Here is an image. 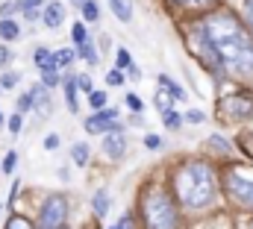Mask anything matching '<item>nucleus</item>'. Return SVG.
<instances>
[{"label": "nucleus", "mask_w": 253, "mask_h": 229, "mask_svg": "<svg viewBox=\"0 0 253 229\" xmlns=\"http://www.w3.org/2000/svg\"><path fill=\"white\" fill-rule=\"evenodd\" d=\"M197 33L212 41L224 68H230L239 76H253V38L251 30L227 9L209 12L200 24Z\"/></svg>", "instance_id": "nucleus-1"}, {"label": "nucleus", "mask_w": 253, "mask_h": 229, "mask_svg": "<svg viewBox=\"0 0 253 229\" xmlns=\"http://www.w3.org/2000/svg\"><path fill=\"white\" fill-rule=\"evenodd\" d=\"M174 194H177V203L186 206L191 212H200V209H209L218 197V176H215V168L203 159H191V162H183L174 176Z\"/></svg>", "instance_id": "nucleus-2"}, {"label": "nucleus", "mask_w": 253, "mask_h": 229, "mask_svg": "<svg viewBox=\"0 0 253 229\" xmlns=\"http://www.w3.org/2000/svg\"><path fill=\"white\" fill-rule=\"evenodd\" d=\"M141 224L144 229H180V206L162 185L141 191Z\"/></svg>", "instance_id": "nucleus-3"}, {"label": "nucleus", "mask_w": 253, "mask_h": 229, "mask_svg": "<svg viewBox=\"0 0 253 229\" xmlns=\"http://www.w3.org/2000/svg\"><path fill=\"white\" fill-rule=\"evenodd\" d=\"M218 182L224 185V194H227V200L236 209L253 212V171L251 168H239V165L227 168Z\"/></svg>", "instance_id": "nucleus-4"}, {"label": "nucleus", "mask_w": 253, "mask_h": 229, "mask_svg": "<svg viewBox=\"0 0 253 229\" xmlns=\"http://www.w3.org/2000/svg\"><path fill=\"white\" fill-rule=\"evenodd\" d=\"M65 218H68V200H65L62 194H53V197L44 200V206H42V212H39V229L62 227Z\"/></svg>", "instance_id": "nucleus-5"}, {"label": "nucleus", "mask_w": 253, "mask_h": 229, "mask_svg": "<svg viewBox=\"0 0 253 229\" xmlns=\"http://www.w3.org/2000/svg\"><path fill=\"white\" fill-rule=\"evenodd\" d=\"M221 112L227 120H251L253 117V94L251 91H236L221 100Z\"/></svg>", "instance_id": "nucleus-6"}, {"label": "nucleus", "mask_w": 253, "mask_h": 229, "mask_svg": "<svg viewBox=\"0 0 253 229\" xmlns=\"http://www.w3.org/2000/svg\"><path fill=\"white\" fill-rule=\"evenodd\" d=\"M118 123V109H97L91 117H85V132H109Z\"/></svg>", "instance_id": "nucleus-7"}, {"label": "nucleus", "mask_w": 253, "mask_h": 229, "mask_svg": "<svg viewBox=\"0 0 253 229\" xmlns=\"http://www.w3.org/2000/svg\"><path fill=\"white\" fill-rule=\"evenodd\" d=\"M103 153H106L109 159H121L126 153V138H124V132H121L118 123L106 132V138H103Z\"/></svg>", "instance_id": "nucleus-8"}, {"label": "nucleus", "mask_w": 253, "mask_h": 229, "mask_svg": "<svg viewBox=\"0 0 253 229\" xmlns=\"http://www.w3.org/2000/svg\"><path fill=\"white\" fill-rule=\"evenodd\" d=\"M30 94H33V106L39 109V114H42V117H47L50 109H53V103H50V97H47V88H44V85H33V91H30Z\"/></svg>", "instance_id": "nucleus-9"}, {"label": "nucleus", "mask_w": 253, "mask_h": 229, "mask_svg": "<svg viewBox=\"0 0 253 229\" xmlns=\"http://www.w3.org/2000/svg\"><path fill=\"white\" fill-rule=\"evenodd\" d=\"M42 21H44V27L56 30V27L65 21V6H62V3H47V6H44V15H42Z\"/></svg>", "instance_id": "nucleus-10"}, {"label": "nucleus", "mask_w": 253, "mask_h": 229, "mask_svg": "<svg viewBox=\"0 0 253 229\" xmlns=\"http://www.w3.org/2000/svg\"><path fill=\"white\" fill-rule=\"evenodd\" d=\"M65 100H68V112H80V103H77V76H65Z\"/></svg>", "instance_id": "nucleus-11"}, {"label": "nucleus", "mask_w": 253, "mask_h": 229, "mask_svg": "<svg viewBox=\"0 0 253 229\" xmlns=\"http://www.w3.org/2000/svg\"><path fill=\"white\" fill-rule=\"evenodd\" d=\"M109 9L115 12L118 21H124V24L132 21V0H109Z\"/></svg>", "instance_id": "nucleus-12"}, {"label": "nucleus", "mask_w": 253, "mask_h": 229, "mask_svg": "<svg viewBox=\"0 0 253 229\" xmlns=\"http://www.w3.org/2000/svg\"><path fill=\"white\" fill-rule=\"evenodd\" d=\"M91 209H94V215L97 218H103L106 212H109V191H94V197H91Z\"/></svg>", "instance_id": "nucleus-13"}, {"label": "nucleus", "mask_w": 253, "mask_h": 229, "mask_svg": "<svg viewBox=\"0 0 253 229\" xmlns=\"http://www.w3.org/2000/svg\"><path fill=\"white\" fill-rule=\"evenodd\" d=\"M159 85H162V88H165L174 100H186V91H183V88H180V85H177L168 74H159Z\"/></svg>", "instance_id": "nucleus-14"}, {"label": "nucleus", "mask_w": 253, "mask_h": 229, "mask_svg": "<svg viewBox=\"0 0 253 229\" xmlns=\"http://www.w3.org/2000/svg\"><path fill=\"white\" fill-rule=\"evenodd\" d=\"M77 50H80V56H83V62H88L91 68H94V65L100 62V56H97V47H94V44H91L88 38H85L83 44H77Z\"/></svg>", "instance_id": "nucleus-15"}, {"label": "nucleus", "mask_w": 253, "mask_h": 229, "mask_svg": "<svg viewBox=\"0 0 253 229\" xmlns=\"http://www.w3.org/2000/svg\"><path fill=\"white\" fill-rule=\"evenodd\" d=\"M36 65H39L42 71H56V59H53V53H50L47 47H39V50H36Z\"/></svg>", "instance_id": "nucleus-16"}, {"label": "nucleus", "mask_w": 253, "mask_h": 229, "mask_svg": "<svg viewBox=\"0 0 253 229\" xmlns=\"http://www.w3.org/2000/svg\"><path fill=\"white\" fill-rule=\"evenodd\" d=\"M71 159H74V165H80V168L88 165V144H83V141L74 144V147H71Z\"/></svg>", "instance_id": "nucleus-17"}, {"label": "nucleus", "mask_w": 253, "mask_h": 229, "mask_svg": "<svg viewBox=\"0 0 253 229\" xmlns=\"http://www.w3.org/2000/svg\"><path fill=\"white\" fill-rule=\"evenodd\" d=\"M171 94L162 88V91H156V97H153V103H156V109H159V114H165V112H171Z\"/></svg>", "instance_id": "nucleus-18"}, {"label": "nucleus", "mask_w": 253, "mask_h": 229, "mask_svg": "<svg viewBox=\"0 0 253 229\" xmlns=\"http://www.w3.org/2000/svg\"><path fill=\"white\" fill-rule=\"evenodd\" d=\"M18 33H21V30H18V24H15V21H9V18H3V21H0V36H3V38H9V41H12V38H18Z\"/></svg>", "instance_id": "nucleus-19"}, {"label": "nucleus", "mask_w": 253, "mask_h": 229, "mask_svg": "<svg viewBox=\"0 0 253 229\" xmlns=\"http://www.w3.org/2000/svg\"><path fill=\"white\" fill-rule=\"evenodd\" d=\"M3 229H36V227H33V221H27V218H21V215H12Z\"/></svg>", "instance_id": "nucleus-20"}, {"label": "nucleus", "mask_w": 253, "mask_h": 229, "mask_svg": "<svg viewBox=\"0 0 253 229\" xmlns=\"http://www.w3.org/2000/svg\"><path fill=\"white\" fill-rule=\"evenodd\" d=\"M83 18H85V21H91V24L100 18V9H97V3H94V0H85V3H83Z\"/></svg>", "instance_id": "nucleus-21"}, {"label": "nucleus", "mask_w": 253, "mask_h": 229, "mask_svg": "<svg viewBox=\"0 0 253 229\" xmlns=\"http://www.w3.org/2000/svg\"><path fill=\"white\" fill-rule=\"evenodd\" d=\"M53 59H56V68H68V65H71V62L77 59V53L65 47V50H56V53H53Z\"/></svg>", "instance_id": "nucleus-22"}, {"label": "nucleus", "mask_w": 253, "mask_h": 229, "mask_svg": "<svg viewBox=\"0 0 253 229\" xmlns=\"http://www.w3.org/2000/svg\"><path fill=\"white\" fill-rule=\"evenodd\" d=\"M88 103H91V109L97 112V109L106 106V94H103V91H88Z\"/></svg>", "instance_id": "nucleus-23"}, {"label": "nucleus", "mask_w": 253, "mask_h": 229, "mask_svg": "<svg viewBox=\"0 0 253 229\" xmlns=\"http://www.w3.org/2000/svg\"><path fill=\"white\" fill-rule=\"evenodd\" d=\"M42 85H44V88L59 85V74H56V71H42Z\"/></svg>", "instance_id": "nucleus-24"}, {"label": "nucleus", "mask_w": 253, "mask_h": 229, "mask_svg": "<svg viewBox=\"0 0 253 229\" xmlns=\"http://www.w3.org/2000/svg\"><path fill=\"white\" fill-rule=\"evenodd\" d=\"M106 85H115V88H118V85H124V74H121V68L106 74Z\"/></svg>", "instance_id": "nucleus-25"}, {"label": "nucleus", "mask_w": 253, "mask_h": 229, "mask_svg": "<svg viewBox=\"0 0 253 229\" xmlns=\"http://www.w3.org/2000/svg\"><path fill=\"white\" fill-rule=\"evenodd\" d=\"M126 106H129L135 114H141V109H144V103H141V97H138V94H126Z\"/></svg>", "instance_id": "nucleus-26"}, {"label": "nucleus", "mask_w": 253, "mask_h": 229, "mask_svg": "<svg viewBox=\"0 0 253 229\" xmlns=\"http://www.w3.org/2000/svg\"><path fill=\"white\" fill-rule=\"evenodd\" d=\"M15 165H18V153H15V150H9V153H6V159H3V171L12 173V171H15Z\"/></svg>", "instance_id": "nucleus-27"}, {"label": "nucleus", "mask_w": 253, "mask_h": 229, "mask_svg": "<svg viewBox=\"0 0 253 229\" xmlns=\"http://www.w3.org/2000/svg\"><path fill=\"white\" fill-rule=\"evenodd\" d=\"M71 36H74V44H83L88 36H85V27L83 24H74V30H71Z\"/></svg>", "instance_id": "nucleus-28"}, {"label": "nucleus", "mask_w": 253, "mask_h": 229, "mask_svg": "<svg viewBox=\"0 0 253 229\" xmlns=\"http://www.w3.org/2000/svg\"><path fill=\"white\" fill-rule=\"evenodd\" d=\"M18 79H21V74H3L0 76V88H15Z\"/></svg>", "instance_id": "nucleus-29"}, {"label": "nucleus", "mask_w": 253, "mask_h": 229, "mask_svg": "<svg viewBox=\"0 0 253 229\" xmlns=\"http://www.w3.org/2000/svg\"><path fill=\"white\" fill-rule=\"evenodd\" d=\"M115 56H118V62H115V65H118L121 71H124V68H129V65H132V59H129V53H126L124 47H118V53H115Z\"/></svg>", "instance_id": "nucleus-30"}, {"label": "nucleus", "mask_w": 253, "mask_h": 229, "mask_svg": "<svg viewBox=\"0 0 253 229\" xmlns=\"http://www.w3.org/2000/svg\"><path fill=\"white\" fill-rule=\"evenodd\" d=\"M77 88H80V91H91V76H88V74H80V76H77Z\"/></svg>", "instance_id": "nucleus-31"}, {"label": "nucleus", "mask_w": 253, "mask_h": 229, "mask_svg": "<svg viewBox=\"0 0 253 229\" xmlns=\"http://www.w3.org/2000/svg\"><path fill=\"white\" fill-rule=\"evenodd\" d=\"M42 3H44V0H18V6H21L24 12H36Z\"/></svg>", "instance_id": "nucleus-32"}, {"label": "nucleus", "mask_w": 253, "mask_h": 229, "mask_svg": "<svg viewBox=\"0 0 253 229\" xmlns=\"http://www.w3.org/2000/svg\"><path fill=\"white\" fill-rule=\"evenodd\" d=\"M30 106H33V94H21V100H18V112H30Z\"/></svg>", "instance_id": "nucleus-33"}, {"label": "nucleus", "mask_w": 253, "mask_h": 229, "mask_svg": "<svg viewBox=\"0 0 253 229\" xmlns=\"http://www.w3.org/2000/svg\"><path fill=\"white\" fill-rule=\"evenodd\" d=\"M162 120H165V126H171V129L180 126V114H174V112H165L162 114Z\"/></svg>", "instance_id": "nucleus-34"}, {"label": "nucleus", "mask_w": 253, "mask_h": 229, "mask_svg": "<svg viewBox=\"0 0 253 229\" xmlns=\"http://www.w3.org/2000/svg\"><path fill=\"white\" fill-rule=\"evenodd\" d=\"M144 147H147V150H159V147H162V138H159V135H147V138H144Z\"/></svg>", "instance_id": "nucleus-35"}, {"label": "nucleus", "mask_w": 253, "mask_h": 229, "mask_svg": "<svg viewBox=\"0 0 253 229\" xmlns=\"http://www.w3.org/2000/svg\"><path fill=\"white\" fill-rule=\"evenodd\" d=\"M245 21H248V27L253 30V0H245Z\"/></svg>", "instance_id": "nucleus-36"}, {"label": "nucleus", "mask_w": 253, "mask_h": 229, "mask_svg": "<svg viewBox=\"0 0 253 229\" xmlns=\"http://www.w3.org/2000/svg\"><path fill=\"white\" fill-rule=\"evenodd\" d=\"M9 129H12L15 135L21 132V112H18V114H12V117H9Z\"/></svg>", "instance_id": "nucleus-37"}, {"label": "nucleus", "mask_w": 253, "mask_h": 229, "mask_svg": "<svg viewBox=\"0 0 253 229\" xmlns=\"http://www.w3.org/2000/svg\"><path fill=\"white\" fill-rule=\"evenodd\" d=\"M15 9H21V6H18V3H3V6H0V15H3V18H9Z\"/></svg>", "instance_id": "nucleus-38"}, {"label": "nucleus", "mask_w": 253, "mask_h": 229, "mask_svg": "<svg viewBox=\"0 0 253 229\" xmlns=\"http://www.w3.org/2000/svg\"><path fill=\"white\" fill-rule=\"evenodd\" d=\"M112 229H132V215H124V218L118 221V227H112Z\"/></svg>", "instance_id": "nucleus-39"}, {"label": "nucleus", "mask_w": 253, "mask_h": 229, "mask_svg": "<svg viewBox=\"0 0 253 229\" xmlns=\"http://www.w3.org/2000/svg\"><path fill=\"white\" fill-rule=\"evenodd\" d=\"M203 117H206L203 112H186V120H189V123H200Z\"/></svg>", "instance_id": "nucleus-40"}, {"label": "nucleus", "mask_w": 253, "mask_h": 229, "mask_svg": "<svg viewBox=\"0 0 253 229\" xmlns=\"http://www.w3.org/2000/svg\"><path fill=\"white\" fill-rule=\"evenodd\" d=\"M44 147H47V150H56V147H59V138H56V135H47V138H44Z\"/></svg>", "instance_id": "nucleus-41"}, {"label": "nucleus", "mask_w": 253, "mask_h": 229, "mask_svg": "<svg viewBox=\"0 0 253 229\" xmlns=\"http://www.w3.org/2000/svg\"><path fill=\"white\" fill-rule=\"evenodd\" d=\"M9 59H12V53H9V50H6V47H0V68H3V65H6V62H9Z\"/></svg>", "instance_id": "nucleus-42"}, {"label": "nucleus", "mask_w": 253, "mask_h": 229, "mask_svg": "<svg viewBox=\"0 0 253 229\" xmlns=\"http://www.w3.org/2000/svg\"><path fill=\"white\" fill-rule=\"evenodd\" d=\"M126 71H129V76H132V79H138V76H141V71H138V68H132V65H129Z\"/></svg>", "instance_id": "nucleus-43"}, {"label": "nucleus", "mask_w": 253, "mask_h": 229, "mask_svg": "<svg viewBox=\"0 0 253 229\" xmlns=\"http://www.w3.org/2000/svg\"><path fill=\"white\" fill-rule=\"evenodd\" d=\"M215 0H191V6H212Z\"/></svg>", "instance_id": "nucleus-44"}, {"label": "nucleus", "mask_w": 253, "mask_h": 229, "mask_svg": "<svg viewBox=\"0 0 253 229\" xmlns=\"http://www.w3.org/2000/svg\"><path fill=\"white\" fill-rule=\"evenodd\" d=\"M177 6H191V0H174Z\"/></svg>", "instance_id": "nucleus-45"}, {"label": "nucleus", "mask_w": 253, "mask_h": 229, "mask_svg": "<svg viewBox=\"0 0 253 229\" xmlns=\"http://www.w3.org/2000/svg\"><path fill=\"white\" fill-rule=\"evenodd\" d=\"M71 3H77V6H83V3H85V0H71Z\"/></svg>", "instance_id": "nucleus-46"}, {"label": "nucleus", "mask_w": 253, "mask_h": 229, "mask_svg": "<svg viewBox=\"0 0 253 229\" xmlns=\"http://www.w3.org/2000/svg\"><path fill=\"white\" fill-rule=\"evenodd\" d=\"M56 229H68V227H65V224H62V227H56Z\"/></svg>", "instance_id": "nucleus-47"}, {"label": "nucleus", "mask_w": 253, "mask_h": 229, "mask_svg": "<svg viewBox=\"0 0 253 229\" xmlns=\"http://www.w3.org/2000/svg\"><path fill=\"white\" fill-rule=\"evenodd\" d=\"M251 229H253V221H251Z\"/></svg>", "instance_id": "nucleus-48"}, {"label": "nucleus", "mask_w": 253, "mask_h": 229, "mask_svg": "<svg viewBox=\"0 0 253 229\" xmlns=\"http://www.w3.org/2000/svg\"><path fill=\"white\" fill-rule=\"evenodd\" d=\"M0 120H3V114H0Z\"/></svg>", "instance_id": "nucleus-49"}]
</instances>
